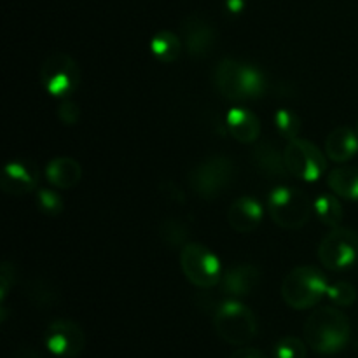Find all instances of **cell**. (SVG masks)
Returning <instances> with one entry per match:
<instances>
[{
  "mask_svg": "<svg viewBox=\"0 0 358 358\" xmlns=\"http://www.w3.org/2000/svg\"><path fill=\"white\" fill-rule=\"evenodd\" d=\"M306 343L299 338L287 336L275 345V358H306Z\"/></svg>",
  "mask_w": 358,
  "mask_h": 358,
  "instance_id": "28",
  "label": "cell"
},
{
  "mask_svg": "<svg viewBox=\"0 0 358 358\" xmlns=\"http://www.w3.org/2000/svg\"><path fill=\"white\" fill-rule=\"evenodd\" d=\"M226 126L229 135L240 143H255L261 136V121L245 107H234L227 112Z\"/></svg>",
  "mask_w": 358,
  "mask_h": 358,
  "instance_id": "16",
  "label": "cell"
},
{
  "mask_svg": "<svg viewBox=\"0 0 358 358\" xmlns=\"http://www.w3.org/2000/svg\"><path fill=\"white\" fill-rule=\"evenodd\" d=\"M329 189L338 198L358 199V168L357 166H338L331 171L327 178Z\"/></svg>",
  "mask_w": 358,
  "mask_h": 358,
  "instance_id": "20",
  "label": "cell"
},
{
  "mask_svg": "<svg viewBox=\"0 0 358 358\" xmlns=\"http://www.w3.org/2000/svg\"><path fill=\"white\" fill-rule=\"evenodd\" d=\"M268 213L276 226L296 231L310 220L311 203L301 189L282 185L269 192Z\"/></svg>",
  "mask_w": 358,
  "mask_h": 358,
  "instance_id": "6",
  "label": "cell"
},
{
  "mask_svg": "<svg viewBox=\"0 0 358 358\" xmlns=\"http://www.w3.org/2000/svg\"><path fill=\"white\" fill-rule=\"evenodd\" d=\"M352 336L348 317L338 308L322 306L308 317L304 324V339L313 352L334 355L346 348Z\"/></svg>",
  "mask_w": 358,
  "mask_h": 358,
  "instance_id": "1",
  "label": "cell"
},
{
  "mask_svg": "<svg viewBox=\"0 0 358 358\" xmlns=\"http://www.w3.org/2000/svg\"><path fill=\"white\" fill-rule=\"evenodd\" d=\"M14 283H16V278H14V268L6 261L2 264V269H0V297H2V301L6 299L10 285H14Z\"/></svg>",
  "mask_w": 358,
  "mask_h": 358,
  "instance_id": "30",
  "label": "cell"
},
{
  "mask_svg": "<svg viewBox=\"0 0 358 358\" xmlns=\"http://www.w3.org/2000/svg\"><path fill=\"white\" fill-rule=\"evenodd\" d=\"M318 261L329 271H343L358 262V233L346 227H332L318 247Z\"/></svg>",
  "mask_w": 358,
  "mask_h": 358,
  "instance_id": "9",
  "label": "cell"
},
{
  "mask_svg": "<svg viewBox=\"0 0 358 358\" xmlns=\"http://www.w3.org/2000/svg\"><path fill=\"white\" fill-rule=\"evenodd\" d=\"M182 42L187 49L189 56L194 59H205L213 52L217 45V30L208 20L192 14L180 24Z\"/></svg>",
  "mask_w": 358,
  "mask_h": 358,
  "instance_id": "12",
  "label": "cell"
},
{
  "mask_svg": "<svg viewBox=\"0 0 358 358\" xmlns=\"http://www.w3.org/2000/svg\"><path fill=\"white\" fill-rule=\"evenodd\" d=\"M259 282H261V269L255 264H236L233 268L226 269L220 278V289L226 296L231 299H240V297H247L257 289Z\"/></svg>",
  "mask_w": 358,
  "mask_h": 358,
  "instance_id": "14",
  "label": "cell"
},
{
  "mask_svg": "<svg viewBox=\"0 0 358 358\" xmlns=\"http://www.w3.org/2000/svg\"><path fill=\"white\" fill-rule=\"evenodd\" d=\"M38 185V170L30 161H10L6 164L0 178V187L6 194H30Z\"/></svg>",
  "mask_w": 358,
  "mask_h": 358,
  "instance_id": "13",
  "label": "cell"
},
{
  "mask_svg": "<svg viewBox=\"0 0 358 358\" xmlns=\"http://www.w3.org/2000/svg\"><path fill=\"white\" fill-rule=\"evenodd\" d=\"M213 325L222 341L233 346H245L257 336V317L247 304L227 299L215 310Z\"/></svg>",
  "mask_w": 358,
  "mask_h": 358,
  "instance_id": "3",
  "label": "cell"
},
{
  "mask_svg": "<svg viewBox=\"0 0 358 358\" xmlns=\"http://www.w3.org/2000/svg\"><path fill=\"white\" fill-rule=\"evenodd\" d=\"M180 268L192 285L205 290L219 285L224 273L219 257L201 243H187L182 247Z\"/></svg>",
  "mask_w": 358,
  "mask_h": 358,
  "instance_id": "8",
  "label": "cell"
},
{
  "mask_svg": "<svg viewBox=\"0 0 358 358\" xmlns=\"http://www.w3.org/2000/svg\"><path fill=\"white\" fill-rule=\"evenodd\" d=\"M213 84L224 98L247 101L261 98L266 91V77L250 63L226 58L213 70Z\"/></svg>",
  "mask_w": 358,
  "mask_h": 358,
  "instance_id": "2",
  "label": "cell"
},
{
  "mask_svg": "<svg viewBox=\"0 0 358 358\" xmlns=\"http://www.w3.org/2000/svg\"><path fill=\"white\" fill-rule=\"evenodd\" d=\"M182 44L184 42L173 31L161 30L150 41V52L161 63H173L182 56Z\"/></svg>",
  "mask_w": 358,
  "mask_h": 358,
  "instance_id": "21",
  "label": "cell"
},
{
  "mask_svg": "<svg viewBox=\"0 0 358 358\" xmlns=\"http://www.w3.org/2000/svg\"><path fill=\"white\" fill-rule=\"evenodd\" d=\"M327 297L336 304V306L348 308L353 306L357 301V289L348 282H336L329 285Z\"/></svg>",
  "mask_w": 358,
  "mask_h": 358,
  "instance_id": "27",
  "label": "cell"
},
{
  "mask_svg": "<svg viewBox=\"0 0 358 358\" xmlns=\"http://www.w3.org/2000/svg\"><path fill=\"white\" fill-rule=\"evenodd\" d=\"M264 217V208L261 203L250 196L238 198L227 210V222L236 233L248 234L257 229Z\"/></svg>",
  "mask_w": 358,
  "mask_h": 358,
  "instance_id": "15",
  "label": "cell"
},
{
  "mask_svg": "<svg viewBox=\"0 0 358 358\" xmlns=\"http://www.w3.org/2000/svg\"><path fill=\"white\" fill-rule=\"evenodd\" d=\"M329 283L324 273L313 266H299L283 278L282 297L294 310H310L327 294Z\"/></svg>",
  "mask_w": 358,
  "mask_h": 358,
  "instance_id": "4",
  "label": "cell"
},
{
  "mask_svg": "<svg viewBox=\"0 0 358 358\" xmlns=\"http://www.w3.org/2000/svg\"><path fill=\"white\" fill-rule=\"evenodd\" d=\"M45 178L56 189H72L83 180V166L72 157H56L45 166Z\"/></svg>",
  "mask_w": 358,
  "mask_h": 358,
  "instance_id": "19",
  "label": "cell"
},
{
  "mask_svg": "<svg viewBox=\"0 0 358 358\" xmlns=\"http://www.w3.org/2000/svg\"><path fill=\"white\" fill-rule=\"evenodd\" d=\"M226 7L229 13L233 14H240L241 9H243V0H227Z\"/></svg>",
  "mask_w": 358,
  "mask_h": 358,
  "instance_id": "33",
  "label": "cell"
},
{
  "mask_svg": "<svg viewBox=\"0 0 358 358\" xmlns=\"http://www.w3.org/2000/svg\"><path fill=\"white\" fill-rule=\"evenodd\" d=\"M27 296L30 297V301L37 306H52V304L58 301V290L52 283H49L45 278H31L27 283Z\"/></svg>",
  "mask_w": 358,
  "mask_h": 358,
  "instance_id": "23",
  "label": "cell"
},
{
  "mask_svg": "<svg viewBox=\"0 0 358 358\" xmlns=\"http://www.w3.org/2000/svg\"><path fill=\"white\" fill-rule=\"evenodd\" d=\"M10 358H41V355L34 348H30V346H20V348L14 350Z\"/></svg>",
  "mask_w": 358,
  "mask_h": 358,
  "instance_id": "32",
  "label": "cell"
},
{
  "mask_svg": "<svg viewBox=\"0 0 358 358\" xmlns=\"http://www.w3.org/2000/svg\"><path fill=\"white\" fill-rule=\"evenodd\" d=\"M44 345L49 353L58 358H77L84 352L86 334L73 320H55L48 325Z\"/></svg>",
  "mask_w": 358,
  "mask_h": 358,
  "instance_id": "11",
  "label": "cell"
},
{
  "mask_svg": "<svg viewBox=\"0 0 358 358\" xmlns=\"http://www.w3.org/2000/svg\"><path fill=\"white\" fill-rule=\"evenodd\" d=\"M275 126L278 129L280 135L285 140L299 138L301 133V119L296 112L289 110V108H282L275 114Z\"/></svg>",
  "mask_w": 358,
  "mask_h": 358,
  "instance_id": "25",
  "label": "cell"
},
{
  "mask_svg": "<svg viewBox=\"0 0 358 358\" xmlns=\"http://www.w3.org/2000/svg\"><path fill=\"white\" fill-rule=\"evenodd\" d=\"M283 157L289 175L301 180L317 182L327 170V161L322 150L306 138L289 140Z\"/></svg>",
  "mask_w": 358,
  "mask_h": 358,
  "instance_id": "10",
  "label": "cell"
},
{
  "mask_svg": "<svg viewBox=\"0 0 358 358\" xmlns=\"http://www.w3.org/2000/svg\"><path fill=\"white\" fill-rule=\"evenodd\" d=\"M358 152V135L350 126H339L325 140V154L331 161L345 164Z\"/></svg>",
  "mask_w": 358,
  "mask_h": 358,
  "instance_id": "17",
  "label": "cell"
},
{
  "mask_svg": "<svg viewBox=\"0 0 358 358\" xmlns=\"http://www.w3.org/2000/svg\"><path fill=\"white\" fill-rule=\"evenodd\" d=\"M38 210L49 217H56L63 212L65 205H63L62 196L52 189H38L37 196H35Z\"/></svg>",
  "mask_w": 358,
  "mask_h": 358,
  "instance_id": "26",
  "label": "cell"
},
{
  "mask_svg": "<svg viewBox=\"0 0 358 358\" xmlns=\"http://www.w3.org/2000/svg\"><path fill=\"white\" fill-rule=\"evenodd\" d=\"M56 114H58V119L63 122V124L73 126V124H77V122H79L80 108H79V105L76 103V101L65 98V100L59 103Z\"/></svg>",
  "mask_w": 358,
  "mask_h": 358,
  "instance_id": "29",
  "label": "cell"
},
{
  "mask_svg": "<svg viewBox=\"0 0 358 358\" xmlns=\"http://www.w3.org/2000/svg\"><path fill=\"white\" fill-rule=\"evenodd\" d=\"M252 164L269 178H285L289 170L285 166V157L273 142H262L254 147L250 154Z\"/></svg>",
  "mask_w": 358,
  "mask_h": 358,
  "instance_id": "18",
  "label": "cell"
},
{
  "mask_svg": "<svg viewBox=\"0 0 358 358\" xmlns=\"http://www.w3.org/2000/svg\"><path fill=\"white\" fill-rule=\"evenodd\" d=\"M236 166L226 156L206 157L189 173V185L201 199H217L233 185Z\"/></svg>",
  "mask_w": 358,
  "mask_h": 358,
  "instance_id": "5",
  "label": "cell"
},
{
  "mask_svg": "<svg viewBox=\"0 0 358 358\" xmlns=\"http://www.w3.org/2000/svg\"><path fill=\"white\" fill-rule=\"evenodd\" d=\"M229 358H268L261 350L250 348V346H243V348L236 350Z\"/></svg>",
  "mask_w": 358,
  "mask_h": 358,
  "instance_id": "31",
  "label": "cell"
},
{
  "mask_svg": "<svg viewBox=\"0 0 358 358\" xmlns=\"http://www.w3.org/2000/svg\"><path fill=\"white\" fill-rule=\"evenodd\" d=\"M161 238L170 247H185V240L189 236V227L184 220L180 219H166L161 226Z\"/></svg>",
  "mask_w": 358,
  "mask_h": 358,
  "instance_id": "24",
  "label": "cell"
},
{
  "mask_svg": "<svg viewBox=\"0 0 358 358\" xmlns=\"http://www.w3.org/2000/svg\"><path fill=\"white\" fill-rule=\"evenodd\" d=\"M41 84L51 96L69 98L77 91L80 84V66L76 59L66 52H52L42 62Z\"/></svg>",
  "mask_w": 358,
  "mask_h": 358,
  "instance_id": "7",
  "label": "cell"
},
{
  "mask_svg": "<svg viewBox=\"0 0 358 358\" xmlns=\"http://www.w3.org/2000/svg\"><path fill=\"white\" fill-rule=\"evenodd\" d=\"M313 208L317 217L320 219V222L329 227H339L343 215H345L341 201H339L338 196H336L334 192H332V194L318 196V198L315 199Z\"/></svg>",
  "mask_w": 358,
  "mask_h": 358,
  "instance_id": "22",
  "label": "cell"
}]
</instances>
